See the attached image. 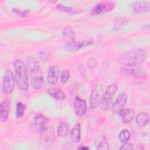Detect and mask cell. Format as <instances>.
Returning a JSON list of instances; mask_svg holds the SVG:
<instances>
[{"label":"cell","mask_w":150,"mask_h":150,"mask_svg":"<svg viewBox=\"0 0 150 150\" xmlns=\"http://www.w3.org/2000/svg\"><path fill=\"white\" fill-rule=\"evenodd\" d=\"M146 50L135 48L121 54L118 57L119 62L126 67H135L141 64L147 58Z\"/></svg>","instance_id":"obj_1"},{"label":"cell","mask_w":150,"mask_h":150,"mask_svg":"<svg viewBox=\"0 0 150 150\" xmlns=\"http://www.w3.org/2000/svg\"><path fill=\"white\" fill-rule=\"evenodd\" d=\"M26 64L32 86L36 90H39L43 86V77L39 64L34 58L29 57L26 60Z\"/></svg>","instance_id":"obj_2"},{"label":"cell","mask_w":150,"mask_h":150,"mask_svg":"<svg viewBox=\"0 0 150 150\" xmlns=\"http://www.w3.org/2000/svg\"><path fill=\"white\" fill-rule=\"evenodd\" d=\"M13 67L18 87L21 90L26 91L29 87V81L26 66L22 60L16 59L14 62Z\"/></svg>","instance_id":"obj_3"},{"label":"cell","mask_w":150,"mask_h":150,"mask_svg":"<svg viewBox=\"0 0 150 150\" xmlns=\"http://www.w3.org/2000/svg\"><path fill=\"white\" fill-rule=\"evenodd\" d=\"M117 90V86L115 84H110L106 89L105 93L101 101V108L104 111L110 109L112 105V101L115 94Z\"/></svg>","instance_id":"obj_4"},{"label":"cell","mask_w":150,"mask_h":150,"mask_svg":"<svg viewBox=\"0 0 150 150\" xmlns=\"http://www.w3.org/2000/svg\"><path fill=\"white\" fill-rule=\"evenodd\" d=\"M104 94V88L101 84H95L92 89L90 98V105L91 108H97L101 103Z\"/></svg>","instance_id":"obj_5"},{"label":"cell","mask_w":150,"mask_h":150,"mask_svg":"<svg viewBox=\"0 0 150 150\" xmlns=\"http://www.w3.org/2000/svg\"><path fill=\"white\" fill-rule=\"evenodd\" d=\"M16 81V77L13 73L11 70H7L2 82V90L4 93L10 94L14 89Z\"/></svg>","instance_id":"obj_6"},{"label":"cell","mask_w":150,"mask_h":150,"mask_svg":"<svg viewBox=\"0 0 150 150\" xmlns=\"http://www.w3.org/2000/svg\"><path fill=\"white\" fill-rule=\"evenodd\" d=\"M54 140V131L50 127H46L40 132V144L44 148L51 146Z\"/></svg>","instance_id":"obj_7"},{"label":"cell","mask_w":150,"mask_h":150,"mask_svg":"<svg viewBox=\"0 0 150 150\" xmlns=\"http://www.w3.org/2000/svg\"><path fill=\"white\" fill-rule=\"evenodd\" d=\"M115 3L114 1H102L97 4L92 8L91 11V14L96 15H101L108 12H110L114 8Z\"/></svg>","instance_id":"obj_8"},{"label":"cell","mask_w":150,"mask_h":150,"mask_svg":"<svg viewBox=\"0 0 150 150\" xmlns=\"http://www.w3.org/2000/svg\"><path fill=\"white\" fill-rule=\"evenodd\" d=\"M121 70L124 74L127 76L132 77L138 79H146L148 77V74L142 68L134 67H122Z\"/></svg>","instance_id":"obj_9"},{"label":"cell","mask_w":150,"mask_h":150,"mask_svg":"<svg viewBox=\"0 0 150 150\" xmlns=\"http://www.w3.org/2000/svg\"><path fill=\"white\" fill-rule=\"evenodd\" d=\"M127 101V96L125 93H120L112 105L111 111L113 114H117L123 109Z\"/></svg>","instance_id":"obj_10"},{"label":"cell","mask_w":150,"mask_h":150,"mask_svg":"<svg viewBox=\"0 0 150 150\" xmlns=\"http://www.w3.org/2000/svg\"><path fill=\"white\" fill-rule=\"evenodd\" d=\"M74 110L75 113L79 116L84 115L87 111L86 102L80 97H76L74 99Z\"/></svg>","instance_id":"obj_11"},{"label":"cell","mask_w":150,"mask_h":150,"mask_svg":"<svg viewBox=\"0 0 150 150\" xmlns=\"http://www.w3.org/2000/svg\"><path fill=\"white\" fill-rule=\"evenodd\" d=\"M131 6L133 12L136 13L148 12L150 9V4L148 1H136L131 4Z\"/></svg>","instance_id":"obj_12"},{"label":"cell","mask_w":150,"mask_h":150,"mask_svg":"<svg viewBox=\"0 0 150 150\" xmlns=\"http://www.w3.org/2000/svg\"><path fill=\"white\" fill-rule=\"evenodd\" d=\"M60 74V69L56 65L51 66L47 71V81L52 84L54 85L58 81V78Z\"/></svg>","instance_id":"obj_13"},{"label":"cell","mask_w":150,"mask_h":150,"mask_svg":"<svg viewBox=\"0 0 150 150\" xmlns=\"http://www.w3.org/2000/svg\"><path fill=\"white\" fill-rule=\"evenodd\" d=\"M10 108H11V102L9 99H6L1 103L0 119L2 122H5L8 120Z\"/></svg>","instance_id":"obj_14"},{"label":"cell","mask_w":150,"mask_h":150,"mask_svg":"<svg viewBox=\"0 0 150 150\" xmlns=\"http://www.w3.org/2000/svg\"><path fill=\"white\" fill-rule=\"evenodd\" d=\"M48 122L49 119L42 114H38L35 117L34 125L36 129L40 132L46 127Z\"/></svg>","instance_id":"obj_15"},{"label":"cell","mask_w":150,"mask_h":150,"mask_svg":"<svg viewBox=\"0 0 150 150\" xmlns=\"http://www.w3.org/2000/svg\"><path fill=\"white\" fill-rule=\"evenodd\" d=\"M63 37L64 40L67 43V45L72 44L76 42L75 33L72 28L69 26L64 28L63 31Z\"/></svg>","instance_id":"obj_16"},{"label":"cell","mask_w":150,"mask_h":150,"mask_svg":"<svg viewBox=\"0 0 150 150\" xmlns=\"http://www.w3.org/2000/svg\"><path fill=\"white\" fill-rule=\"evenodd\" d=\"M124 123L127 124L131 122L135 117V112L131 108L122 109L119 112Z\"/></svg>","instance_id":"obj_17"},{"label":"cell","mask_w":150,"mask_h":150,"mask_svg":"<svg viewBox=\"0 0 150 150\" xmlns=\"http://www.w3.org/2000/svg\"><path fill=\"white\" fill-rule=\"evenodd\" d=\"M47 93L53 98L56 100L62 101L65 99L66 96L64 93L60 88L57 87H51L47 90Z\"/></svg>","instance_id":"obj_18"},{"label":"cell","mask_w":150,"mask_h":150,"mask_svg":"<svg viewBox=\"0 0 150 150\" xmlns=\"http://www.w3.org/2000/svg\"><path fill=\"white\" fill-rule=\"evenodd\" d=\"M71 140L74 143H77L81 138V127L79 123L74 125L70 132Z\"/></svg>","instance_id":"obj_19"},{"label":"cell","mask_w":150,"mask_h":150,"mask_svg":"<svg viewBox=\"0 0 150 150\" xmlns=\"http://www.w3.org/2000/svg\"><path fill=\"white\" fill-rule=\"evenodd\" d=\"M95 145L96 149L98 150L109 149L108 143L106 138L103 135H100L97 137L95 141Z\"/></svg>","instance_id":"obj_20"},{"label":"cell","mask_w":150,"mask_h":150,"mask_svg":"<svg viewBox=\"0 0 150 150\" xmlns=\"http://www.w3.org/2000/svg\"><path fill=\"white\" fill-rule=\"evenodd\" d=\"M149 116L148 114L142 112L139 113L136 117V123L139 127L145 126L149 122Z\"/></svg>","instance_id":"obj_21"},{"label":"cell","mask_w":150,"mask_h":150,"mask_svg":"<svg viewBox=\"0 0 150 150\" xmlns=\"http://www.w3.org/2000/svg\"><path fill=\"white\" fill-rule=\"evenodd\" d=\"M91 43H92L91 42L87 41V40L81 41V42H75L72 44L66 45V47L69 50L71 51H77L79 49L87 46L88 45H90Z\"/></svg>","instance_id":"obj_22"},{"label":"cell","mask_w":150,"mask_h":150,"mask_svg":"<svg viewBox=\"0 0 150 150\" xmlns=\"http://www.w3.org/2000/svg\"><path fill=\"white\" fill-rule=\"evenodd\" d=\"M57 134L60 137H66L69 132V125L66 121H63L60 123L57 127Z\"/></svg>","instance_id":"obj_23"},{"label":"cell","mask_w":150,"mask_h":150,"mask_svg":"<svg viewBox=\"0 0 150 150\" xmlns=\"http://www.w3.org/2000/svg\"><path fill=\"white\" fill-rule=\"evenodd\" d=\"M56 9L58 11L67 12V13H70V14H73V13H76V12H77V9H74V8L70 7V6H69L63 5L62 4H58L57 5H56Z\"/></svg>","instance_id":"obj_24"},{"label":"cell","mask_w":150,"mask_h":150,"mask_svg":"<svg viewBox=\"0 0 150 150\" xmlns=\"http://www.w3.org/2000/svg\"><path fill=\"white\" fill-rule=\"evenodd\" d=\"M25 105L21 102H18L16 107V117L18 118H21L25 112Z\"/></svg>","instance_id":"obj_25"},{"label":"cell","mask_w":150,"mask_h":150,"mask_svg":"<svg viewBox=\"0 0 150 150\" xmlns=\"http://www.w3.org/2000/svg\"><path fill=\"white\" fill-rule=\"evenodd\" d=\"M130 138V132L127 129L122 130L119 134V139L121 142H127Z\"/></svg>","instance_id":"obj_26"},{"label":"cell","mask_w":150,"mask_h":150,"mask_svg":"<svg viewBox=\"0 0 150 150\" xmlns=\"http://www.w3.org/2000/svg\"><path fill=\"white\" fill-rule=\"evenodd\" d=\"M127 19L126 18H120L117 19L116 21L114 23V31L118 30L119 29H121L127 23Z\"/></svg>","instance_id":"obj_27"},{"label":"cell","mask_w":150,"mask_h":150,"mask_svg":"<svg viewBox=\"0 0 150 150\" xmlns=\"http://www.w3.org/2000/svg\"><path fill=\"white\" fill-rule=\"evenodd\" d=\"M13 13H14L16 15L20 17H26L30 13V10L29 9H25L23 10H21L17 8H13L12 9Z\"/></svg>","instance_id":"obj_28"},{"label":"cell","mask_w":150,"mask_h":150,"mask_svg":"<svg viewBox=\"0 0 150 150\" xmlns=\"http://www.w3.org/2000/svg\"><path fill=\"white\" fill-rule=\"evenodd\" d=\"M39 57L43 62H48L50 57L51 54L50 52L46 50H42L39 52Z\"/></svg>","instance_id":"obj_29"},{"label":"cell","mask_w":150,"mask_h":150,"mask_svg":"<svg viewBox=\"0 0 150 150\" xmlns=\"http://www.w3.org/2000/svg\"><path fill=\"white\" fill-rule=\"evenodd\" d=\"M70 77V72L68 69L62 70L60 75V81L62 83H66Z\"/></svg>","instance_id":"obj_30"},{"label":"cell","mask_w":150,"mask_h":150,"mask_svg":"<svg viewBox=\"0 0 150 150\" xmlns=\"http://www.w3.org/2000/svg\"><path fill=\"white\" fill-rule=\"evenodd\" d=\"M97 64H98V62L97 59L94 57H91L89 59L87 62V67L91 69H94L97 66Z\"/></svg>","instance_id":"obj_31"},{"label":"cell","mask_w":150,"mask_h":150,"mask_svg":"<svg viewBox=\"0 0 150 150\" xmlns=\"http://www.w3.org/2000/svg\"><path fill=\"white\" fill-rule=\"evenodd\" d=\"M134 149V146L132 145V144H130V143H128V142H125L124 143V144L119 148V149H128V150H132Z\"/></svg>","instance_id":"obj_32"},{"label":"cell","mask_w":150,"mask_h":150,"mask_svg":"<svg viewBox=\"0 0 150 150\" xmlns=\"http://www.w3.org/2000/svg\"><path fill=\"white\" fill-rule=\"evenodd\" d=\"M136 149H138V150H143V149H144V147L143 146V145H141V144H139V145H137V146Z\"/></svg>","instance_id":"obj_33"},{"label":"cell","mask_w":150,"mask_h":150,"mask_svg":"<svg viewBox=\"0 0 150 150\" xmlns=\"http://www.w3.org/2000/svg\"><path fill=\"white\" fill-rule=\"evenodd\" d=\"M89 148L87 147V146H80L77 148V149H88Z\"/></svg>","instance_id":"obj_34"},{"label":"cell","mask_w":150,"mask_h":150,"mask_svg":"<svg viewBox=\"0 0 150 150\" xmlns=\"http://www.w3.org/2000/svg\"><path fill=\"white\" fill-rule=\"evenodd\" d=\"M142 29H145V30H149V25H144L142 26Z\"/></svg>","instance_id":"obj_35"},{"label":"cell","mask_w":150,"mask_h":150,"mask_svg":"<svg viewBox=\"0 0 150 150\" xmlns=\"http://www.w3.org/2000/svg\"><path fill=\"white\" fill-rule=\"evenodd\" d=\"M50 2H52V3H54V2H57V1H50Z\"/></svg>","instance_id":"obj_36"}]
</instances>
